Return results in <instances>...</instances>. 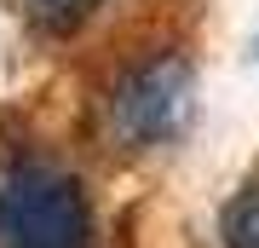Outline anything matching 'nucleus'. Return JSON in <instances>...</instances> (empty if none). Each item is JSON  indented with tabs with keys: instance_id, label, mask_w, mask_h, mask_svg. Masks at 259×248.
Here are the masks:
<instances>
[{
	"instance_id": "f257e3e1",
	"label": "nucleus",
	"mask_w": 259,
	"mask_h": 248,
	"mask_svg": "<svg viewBox=\"0 0 259 248\" xmlns=\"http://www.w3.org/2000/svg\"><path fill=\"white\" fill-rule=\"evenodd\" d=\"M0 237L6 248H93L81 185L47 162H23L0 191Z\"/></svg>"
},
{
	"instance_id": "f03ea898",
	"label": "nucleus",
	"mask_w": 259,
	"mask_h": 248,
	"mask_svg": "<svg viewBox=\"0 0 259 248\" xmlns=\"http://www.w3.org/2000/svg\"><path fill=\"white\" fill-rule=\"evenodd\" d=\"M185 110H190L185 58H150V64L127 69L110 92V127L127 145H161V138H173Z\"/></svg>"
},
{
	"instance_id": "7ed1b4c3",
	"label": "nucleus",
	"mask_w": 259,
	"mask_h": 248,
	"mask_svg": "<svg viewBox=\"0 0 259 248\" xmlns=\"http://www.w3.org/2000/svg\"><path fill=\"white\" fill-rule=\"evenodd\" d=\"M219 237H225V248H259V185H248V191L225 208Z\"/></svg>"
},
{
	"instance_id": "20e7f679",
	"label": "nucleus",
	"mask_w": 259,
	"mask_h": 248,
	"mask_svg": "<svg viewBox=\"0 0 259 248\" xmlns=\"http://www.w3.org/2000/svg\"><path fill=\"white\" fill-rule=\"evenodd\" d=\"M98 0H29V12H35L40 23H52V29H64V23H75L81 12H93Z\"/></svg>"
}]
</instances>
